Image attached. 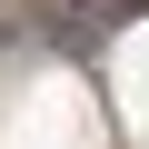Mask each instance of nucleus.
<instances>
[{
    "label": "nucleus",
    "mask_w": 149,
    "mask_h": 149,
    "mask_svg": "<svg viewBox=\"0 0 149 149\" xmlns=\"http://www.w3.org/2000/svg\"><path fill=\"white\" fill-rule=\"evenodd\" d=\"M40 20L60 30V50H70V60H90V50H100V20L80 10V0H50V10H40Z\"/></svg>",
    "instance_id": "1"
}]
</instances>
